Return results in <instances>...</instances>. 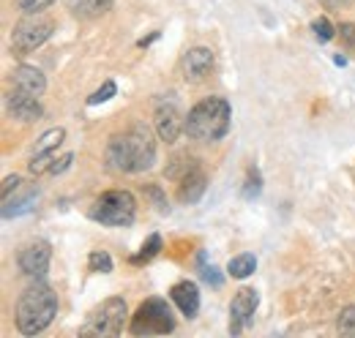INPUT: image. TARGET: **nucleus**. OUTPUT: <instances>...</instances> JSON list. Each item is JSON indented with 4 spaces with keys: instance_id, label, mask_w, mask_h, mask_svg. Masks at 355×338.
Here are the masks:
<instances>
[{
    "instance_id": "15",
    "label": "nucleus",
    "mask_w": 355,
    "mask_h": 338,
    "mask_svg": "<svg viewBox=\"0 0 355 338\" xmlns=\"http://www.w3.org/2000/svg\"><path fill=\"white\" fill-rule=\"evenodd\" d=\"M205 186H208V177L197 167L191 169V172H186V175L180 177V191H178L180 202H189V205L197 202V199L205 194Z\"/></svg>"
},
{
    "instance_id": "10",
    "label": "nucleus",
    "mask_w": 355,
    "mask_h": 338,
    "mask_svg": "<svg viewBox=\"0 0 355 338\" xmlns=\"http://www.w3.org/2000/svg\"><path fill=\"white\" fill-rule=\"evenodd\" d=\"M156 128H159V136L164 142H175L178 134L186 131V121L180 118L175 104H167V101L156 104Z\"/></svg>"
},
{
    "instance_id": "17",
    "label": "nucleus",
    "mask_w": 355,
    "mask_h": 338,
    "mask_svg": "<svg viewBox=\"0 0 355 338\" xmlns=\"http://www.w3.org/2000/svg\"><path fill=\"white\" fill-rule=\"evenodd\" d=\"M254 267H257V259L252 254H238V256L230 259V267L227 270H230L232 278H246V276L254 273Z\"/></svg>"
},
{
    "instance_id": "7",
    "label": "nucleus",
    "mask_w": 355,
    "mask_h": 338,
    "mask_svg": "<svg viewBox=\"0 0 355 338\" xmlns=\"http://www.w3.org/2000/svg\"><path fill=\"white\" fill-rule=\"evenodd\" d=\"M52 36V22L42 14H28L11 33V44L17 52H33Z\"/></svg>"
},
{
    "instance_id": "23",
    "label": "nucleus",
    "mask_w": 355,
    "mask_h": 338,
    "mask_svg": "<svg viewBox=\"0 0 355 338\" xmlns=\"http://www.w3.org/2000/svg\"><path fill=\"white\" fill-rule=\"evenodd\" d=\"M55 0H17V6H19V11H25V14H39V11H44L46 6H52Z\"/></svg>"
},
{
    "instance_id": "24",
    "label": "nucleus",
    "mask_w": 355,
    "mask_h": 338,
    "mask_svg": "<svg viewBox=\"0 0 355 338\" xmlns=\"http://www.w3.org/2000/svg\"><path fill=\"white\" fill-rule=\"evenodd\" d=\"M112 96H115V82H104V87L96 90V93L88 98V104L90 107H96V104H101V101H107V98H112Z\"/></svg>"
},
{
    "instance_id": "19",
    "label": "nucleus",
    "mask_w": 355,
    "mask_h": 338,
    "mask_svg": "<svg viewBox=\"0 0 355 338\" xmlns=\"http://www.w3.org/2000/svg\"><path fill=\"white\" fill-rule=\"evenodd\" d=\"M336 328H339L342 336H355V305H347V308L339 314Z\"/></svg>"
},
{
    "instance_id": "26",
    "label": "nucleus",
    "mask_w": 355,
    "mask_h": 338,
    "mask_svg": "<svg viewBox=\"0 0 355 338\" xmlns=\"http://www.w3.org/2000/svg\"><path fill=\"white\" fill-rule=\"evenodd\" d=\"M202 278L214 287H222V278H219V270L216 267H202Z\"/></svg>"
},
{
    "instance_id": "12",
    "label": "nucleus",
    "mask_w": 355,
    "mask_h": 338,
    "mask_svg": "<svg viewBox=\"0 0 355 338\" xmlns=\"http://www.w3.org/2000/svg\"><path fill=\"white\" fill-rule=\"evenodd\" d=\"M8 112L22 121V123H33L42 118V104H39V96H31V93H22V90H14L8 96Z\"/></svg>"
},
{
    "instance_id": "8",
    "label": "nucleus",
    "mask_w": 355,
    "mask_h": 338,
    "mask_svg": "<svg viewBox=\"0 0 355 338\" xmlns=\"http://www.w3.org/2000/svg\"><path fill=\"white\" fill-rule=\"evenodd\" d=\"M257 292L254 290H241L238 295L232 297V305H230V333L238 336L254 317L257 311Z\"/></svg>"
},
{
    "instance_id": "6",
    "label": "nucleus",
    "mask_w": 355,
    "mask_h": 338,
    "mask_svg": "<svg viewBox=\"0 0 355 338\" xmlns=\"http://www.w3.org/2000/svg\"><path fill=\"white\" fill-rule=\"evenodd\" d=\"M123 317H126V303L121 297H110L88 317L83 336H118L123 330Z\"/></svg>"
},
{
    "instance_id": "2",
    "label": "nucleus",
    "mask_w": 355,
    "mask_h": 338,
    "mask_svg": "<svg viewBox=\"0 0 355 338\" xmlns=\"http://www.w3.org/2000/svg\"><path fill=\"white\" fill-rule=\"evenodd\" d=\"M55 314H58V295L46 284H36L25 290L17 303V328L25 336H36L52 325Z\"/></svg>"
},
{
    "instance_id": "28",
    "label": "nucleus",
    "mask_w": 355,
    "mask_h": 338,
    "mask_svg": "<svg viewBox=\"0 0 355 338\" xmlns=\"http://www.w3.org/2000/svg\"><path fill=\"white\" fill-rule=\"evenodd\" d=\"M339 33H342V39L350 44V46H355V25H350V22H345L342 28H339Z\"/></svg>"
},
{
    "instance_id": "1",
    "label": "nucleus",
    "mask_w": 355,
    "mask_h": 338,
    "mask_svg": "<svg viewBox=\"0 0 355 338\" xmlns=\"http://www.w3.org/2000/svg\"><path fill=\"white\" fill-rule=\"evenodd\" d=\"M156 161V142L148 126H134L115 134L107 145V164L115 172H145Z\"/></svg>"
},
{
    "instance_id": "5",
    "label": "nucleus",
    "mask_w": 355,
    "mask_h": 338,
    "mask_svg": "<svg viewBox=\"0 0 355 338\" xmlns=\"http://www.w3.org/2000/svg\"><path fill=\"white\" fill-rule=\"evenodd\" d=\"M137 213V202L129 191H107L101 199H96L90 215L107 226H129Z\"/></svg>"
},
{
    "instance_id": "16",
    "label": "nucleus",
    "mask_w": 355,
    "mask_h": 338,
    "mask_svg": "<svg viewBox=\"0 0 355 338\" xmlns=\"http://www.w3.org/2000/svg\"><path fill=\"white\" fill-rule=\"evenodd\" d=\"M66 6L74 17L96 19V17H104L112 8V0H66Z\"/></svg>"
},
{
    "instance_id": "27",
    "label": "nucleus",
    "mask_w": 355,
    "mask_h": 338,
    "mask_svg": "<svg viewBox=\"0 0 355 338\" xmlns=\"http://www.w3.org/2000/svg\"><path fill=\"white\" fill-rule=\"evenodd\" d=\"M19 183H22V180H19L17 175H14V177H6V183H3V199H6V197H11V191H17V188H19Z\"/></svg>"
},
{
    "instance_id": "4",
    "label": "nucleus",
    "mask_w": 355,
    "mask_h": 338,
    "mask_svg": "<svg viewBox=\"0 0 355 338\" xmlns=\"http://www.w3.org/2000/svg\"><path fill=\"white\" fill-rule=\"evenodd\" d=\"M173 328H175L173 311H170L167 300H162V297L145 300L132 319L134 336H164V333H170Z\"/></svg>"
},
{
    "instance_id": "18",
    "label": "nucleus",
    "mask_w": 355,
    "mask_h": 338,
    "mask_svg": "<svg viewBox=\"0 0 355 338\" xmlns=\"http://www.w3.org/2000/svg\"><path fill=\"white\" fill-rule=\"evenodd\" d=\"M63 136H66V134H63V128H52V131H46L44 136L39 139V145H36V153H33V156H49V153L63 142Z\"/></svg>"
},
{
    "instance_id": "20",
    "label": "nucleus",
    "mask_w": 355,
    "mask_h": 338,
    "mask_svg": "<svg viewBox=\"0 0 355 338\" xmlns=\"http://www.w3.org/2000/svg\"><path fill=\"white\" fill-rule=\"evenodd\" d=\"M311 33H314V39L320 44H325V42H331L334 39V25L325 19V17H320V19H314L311 22Z\"/></svg>"
},
{
    "instance_id": "13",
    "label": "nucleus",
    "mask_w": 355,
    "mask_h": 338,
    "mask_svg": "<svg viewBox=\"0 0 355 338\" xmlns=\"http://www.w3.org/2000/svg\"><path fill=\"white\" fill-rule=\"evenodd\" d=\"M11 84L14 90H22V93H31V96H42L46 90V80L44 74L33 66H19L11 71Z\"/></svg>"
},
{
    "instance_id": "11",
    "label": "nucleus",
    "mask_w": 355,
    "mask_h": 338,
    "mask_svg": "<svg viewBox=\"0 0 355 338\" xmlns=\"http://www.w3.org/2000/svg\"><path fill=\"white\" fill-rule=\"evenodd\" d=\"M211 69H214V52H211V49H205V46H194V49L186 52V57H183L186 80L200 82V80H205V77L211 74Z\"/></svg>"
},
{
    "instance_id": "14",
    "label": "nucleus",
    "mask_w": 355,
    "mask_h": 338,
    "mask_svg": "<svg viewBox=\"0 0 355 338\" xmlns=\"http://www.w3.org/2000/svg\"><path fill=\"white\" fill-rule=\"evenodd\" d=\"M170 295H173V303L180 308L183 317H194L200 311V290L194 281H178L170 290Z\"/></svg>"
},
{
    "instance_id": "22",
    "label": "nucleus",
    "mask_w": 355,
    "mask_h": 338,
    "mask_svg": "<svg viewBox=\"0 0 355 338\" xmlns=\"http://www.w3.org/2000/svg\"><path fill=\"white\" fill-rule=\"evenodd\" d=\"M88 265L93 273H110V270H112V259H110L107 251H93L88 259Z\"/></svg>"
},
{
    "instance_id": "30",
    "label": "nucleus",
    "mask_w": 355,
    "mask_h": 338,
    "mask_svg": "<svg viewBox=\"0 0 355 338\" xmlns=\"http://www.w3.org/2000/svg\"><path fill=\"white\" fill-rule=\"evenodd\" d=\"M347 3H353V0H322L325 8H339V6H347Z\"/></svg>"
},
{
    "instance_id": "3",
    "label": "nucleus",
    "mask_w": 355,
    "mask_h": 338,
    "mask_svg": "<svg viewBox=\"0 0 355 338\" xmlns=\"http://www.w3.org/2000/svg\"><path fill=\"white\" fill-rule=\"evenodd\" d=\"M230 118H232V109L224 98H205L189 112L186 134L194 142H216L230 131Z\"/></svg>"
},
{
    "instance_id": "29",
    "label": "nucleus",
    "mask_w": 355,
    "mask_h": 338,
    "mask_svg": "<svg viewBox=\"0 0 355 338\" xmlns=\"http://www.w3.org/2000/svg\"><path fill=\"white\" fill-rule=\"evenodd\" d=\"M69 164H71V156H63V159H60V161H58V164L52 167V175H58V172H63V169L69 167Z\"/></svg>"
},
{
    "instance_id": "21",
    "label": "nucleus",
    "mask_w": 355,
    "mask_h": 338,
    "mask_svg": "<svg viewBox=\"0 0 355 338\" xmlns=\"http://www.w3.org/2000/svg\"><path fill=\"white\" fill-rule=\"evenodd\" d=\"M159 251H162V238H159V235H150V238H148V243L142 246V251L137 254L132 262H148V259H153Z\"/></svg>"
},
{
    "instance_id": "25",
    "label": "nucleus",
    "mask_w": 355,
    "mask_h": 338,
    "mask_svg": "<svg viewBox=\"0 0 355 338\" xmlns=\"http://www.w3.org/2000/svg\"><path fill=\"white\" fill-rule=\"evenodd\" d=\"M257 194H260V175H257V169H249V180H246L243 197L252 199V197H257Z\"/></svg>"
},
{
    "instance_id": "9",
    "label": "nucleus",
    "mask_w": 355,
    "mask_h": 338,
    "mask_svg": "<svg viewBox=\"0 0 355 338\" xmlns=\"http://www.w3.org/2000/svg\"><path fill=\"white\" fill-rule=\"evenodd\" d=\"M49 259H52V249L46 240H36L31 246H25L19 254V270L31 278H42L49 267Z\"/></svg>"
}]
</instances>
